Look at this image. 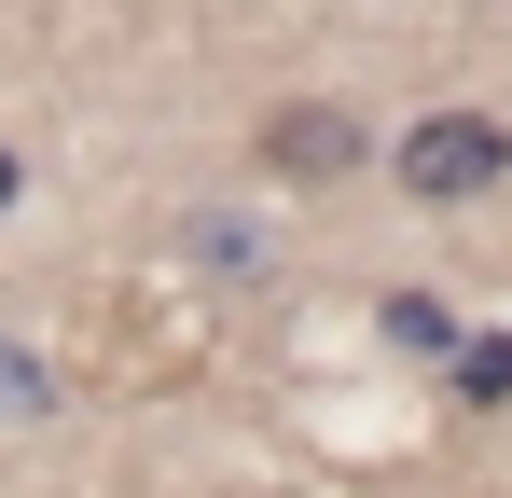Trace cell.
<instances>
[{
    "label": "cell",
    "mask_w": 512,
    "mask_h": 498,
    "mask_svg": "<svg viewBox=\"0 0 512 498\" xmlns=\"http://www.w3.org/2000/svg\"><path fill=\"white\" fill-rule=\"evenodd\" d=\"M388 180H402L416 208H471V194L512 180V125H499V111H416L402 153H388Z\"/></svg>",
    "instance_id": "cell-1"
},
{
    "label": "cell",
    "mask_w": 512,
    "mask_h": 498,
    "mask_svg": "<svg viewBox=\"0 0 512 498\" xmlns=\"http://www.w3.org/2000/svg\"><path fill=\"white\" fill-rule=\"evenodd\" d=\"M250 153L277 166L291 194H333V180H360V153H374V139H360V111H346V97H277Z\"/></svg>",
    "instance_id": "cell-2"
},
{
    "label": "cell",
    "mask_w": 512,
    "mask_h": 498,
    "mask_svg": "<svg viewBox=\"0 0 512 498\" xmlns=\"http://www.w3.org/2000/svg\"><path fill=\"white\" fill-rule=\"evenodd\" d=\"M388 346H416V360H457V305L402 291V305H388Z\"/></svg>",
    "instance_id": "cell-3"
},
{
    "label": "cell",
    "mask_w": 512,
    "mask_h": 498,
    "mask_svg": "<svg viewBox=\"0 0 512 498\" xmlns=\"http://www.w3.org/2000/svg\"><path fill=\"white\" fill-rule=\"evenodd\" d=\"M194 263H208V277H236V291H250V277H263V236H250V222H194Z\"/></svg>",
    "instance_id": "cell-4"
},
{
    "label": "cell",
    "mask_w": 512,
    "mask_h": 498,
    "mask_svg": "<svg viewBox=\"0 0 512 498\" xmlns=\"http://www.w3.org/2000/svg\"><path fill=\"white\" fill-rule=\"evenodd\" d=\"M457 402H512V332H485V346H457Z\"/></svg>",
    "instance_id": "cell-5"
}]
</instances>
